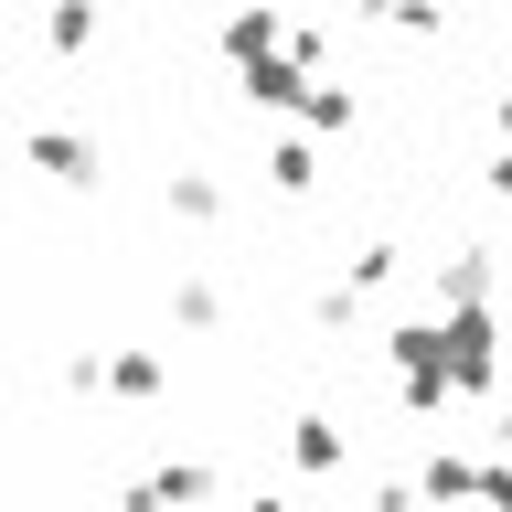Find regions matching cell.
<instances>
[{
  "instance_id": "6da1fadb",
  "label": "cell",
  "mask_w": 512,
  "mask_h": 512,
  "mask_svg": "<svg viewBox=\"0 0 512 512\" xmlns=\"http://www.w3.org/2000/svg\"><path fill=\"white\" fill-rule=\"evenodd\" d=\"M32 160L64 171V182H96V150H86V139H32Z\"/></svg>"
}]
</instances>
